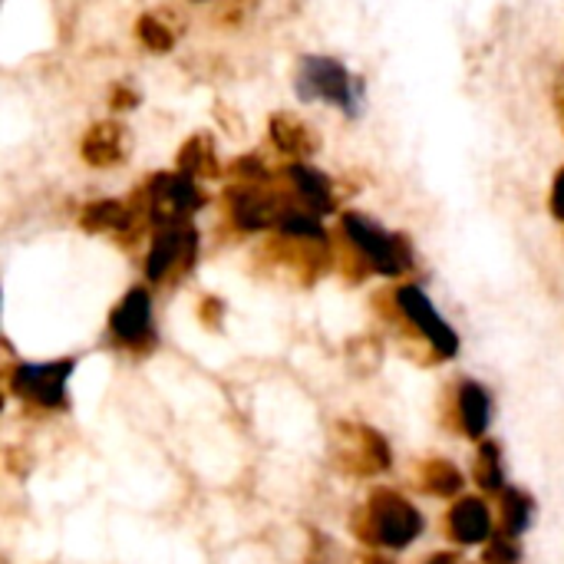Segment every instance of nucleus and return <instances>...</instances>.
Segmentation results:
<instances>
[{
  "label": "nucleus",
  "instance_id": "nucleus-21",
  "mask_svg": "<svg viewBox=\"0 0 564 564\" xmlns=\"http://www.w3.org/2000/svg\"><path fill=\"white\" fill-rule=\"evenodd\" d=\"M552 215L564 221V169L555 175V185H552Z\"/></svg>",
  "mask_w": 564,
  "mask_h": 564
},
{
  "label": "nucleus",
  "instance_id": "nucleus-6",
  "mask_svg": "<svg viewBox=\"0 0 564 564\" xmlns=\"http://www.w3.org/2000/svg\"><path fill=\"white\" fill-rule=\"evenodd\" d=\"M397 304H400V311L433 340V347L443 354V357H456V350H459V337L453 334V327L436 314V307L430 304V297L416 288V284H406V288H400L397 291Z\"/></svg>",
  "mask_w": 564,
  "mask_h": 564
},
{
  "label": "nucleus",
  "instance_id": "nucleus-3",
  "mask_svg": "<svg viewBox=\"0 0 564 564\" xmlns=\"http://www.w3.org/2000/svg\"><path fill=\"white\" fill-rule=\"evenodd\" d=\"M344 231L354 241V248L370 261V268H377L387 278H397L403 271L413 268V248L403 235L387 231L383 225H377L367 215L347 212L344 215Z\"/></svg>",
  "mask_w": 564,
  "mask_h": 564
},
{
  "label": "nucleus",
  "instance_id": "nucleus-22",
  "mask_svg": "<svg viewBox=\"0 0 564 564\" xmlns=\"http://www.w3.org/2000/svg\"><path fill=\"white\" fill-rule=\"evenodd\" d=\"M555 109H558V119H562L564 126V66L558 69V76H555Z\"/></svg>",
  "mask_w": 564,
  "mask_h": 564
},
{
  "label": "nucleus",
  "instance_id": "nucleus-7",
  "mask_svg": "<svg viewBox=\"0 0 564 564\" xmlns=\"http://www.w3.org/2000/svg\"><path fill=\"white\" fill-rule=\"evenodd\" d=\"M126 152H129V132L116 119L93 122L79 139V159L89 169H116L126 162Z\"/></svg>",
  "mask_w": 564,
  "mask_h": 564
},
{
  "label": "nucleus",
  "instance_id": "nucleus-19",
  "mask_svg": "<svg viewBox=\"0 0 564 564\" xmlns=\"http://www.w3.org/2000/svg\"><path fill=\"white\" fill-rule=\"evenodd\" d=\"M519 545L512 542V539H496L489 549H486V564H519Z\"/></svg>",
  "mask_w": 564,
  "mask_h": 564
},
{
  "label": "nucleus",
  "instance_id": "nucleus-16",
  "mask_svg": "<svg viewBox=\"0 0 564 564\" xmlns=\"http://www.w3.org/2000/svg\"><path fill=\"white\" fill-rule=\"evenodd\" d=\"M476 482L489 492L502 489V463H499V446L496 443H482L479 459H476Z\"/></svg>",
  "mask_w": 564,
  "mask_h": 564
},
{
  "label": "nucleus",
  "instance_id": "nucleus-12",
  "mask_svg": "<svg viewBox=\"0 0 564 564\" xmlns=\"http://www.w3.org/2000/svg\"><path fill=\"white\" fill-rule=\"evenodd\" d=\"M489 509L479 499H463L453 512H449V532L459 545H476L482 539H489Z\"/></svg>",
  "mask_w": 564,
  "mask_h": 564
},
{
  "label": "nucleus",
  "instance_id": "nucleus-5",
  "mask_svg": "<svg viewBox=\"0 0 564 564\" xmlns=\"http://www.w3.org/2000/svg\"><path fill=\"white\" fill-rule=\"evenodd\" d=\"M198 254V231L192 225H169L159 228L152 251L145 258L149 281H169L172 271H188Z\"/></svg>",
  "mask_w": 564,
  "mask_h": 564
},
{
  "label": "nucleus",
  "instance_id": "nucleus-1",
  "mask_svg": "<svg viewBox=\"0 0 564 564\" xmlns=\"http://www.w3.org/2000/svg\"><path fill=\"white\" fill-rule=\"evenodd\" d=\"M294 93L304 102H327L350 119L364 112V99H367L364 79L350 73V66L340 63L337 56H324V53H307L297 59Z\"/></svg>",
  "mask_w": 564,
  "mask_h": 564
},
{
  "label": "nucleus",
  "instance_id": "nucleus-14",
  "mask_svg": "<svg viewBox=\"0 0 564 564\" xmlns=\"http://www.w3.org/2000/svg\"><path fill=\"white\" fill-rule=\"evenodd\" d=\"M135 36L139 43L149 50V53H169L178 40V30L165 20V13L152 10V13H142L139 23H135Z\"/></svg>",
  "mask_w": 564,
  "mask_h": 564
},
{
  "label": "nucleus",
  "instance_id": "nucleus-17",
  "mask_svg": "<svg viewBox=\"0 0 564 564\" xmlns=\"http://www.w3.org/2000/svg\"><path fill=\"white\" fill-rule=\"evenodd\" d=\"M529 516H532V502L529 496H522L519 489H506L502 492V522L512 535H519L525 525H529Z\"/></svg>",
  "mask_w": 564,
  "mask_h": 564
},
{
  "label": "nucleus",
  "instance_id": "nucleus-24",
  "mask_svg": "<svg viewBox=\"0 0 564 564\" xmlns=\"http://www.w3.org/2000/svg\"><path fill=\"white\" fill-rule=\"evenodd\" d=\"M195 3H205V0H195Z\"/></svg>",
  "mask_w": 564,
  "mask_h": 564
},
{
  "label": "nucleus",
  "instance_id": "nucleus-9",
  "mask_svg": "<svg viewBox=\"0 0 564 564\" xmlns=\"http://www.w3.org/2000/svg\"><path fill=\"white\" fill-rule=\"evenodd\" d=\"M268 135H271L274 149H278L281 155L294 159V162H304V159H311V155L321 149V135L314 132V126H311L307 119H301L297 112H291V109L271 112V119H268Z\"/></svg>",
  "mask_w": 564,
  "mask_h": 564
},
{
  "label": "nucleus",
  "instance_id": "nucleus-18",
  "mask_svg": "<svg viewBox=\"0 0 564 564\" xmlns=\"http://www.w3.org/2000/svg\"><path fill=\"white\" fill-rule=\"evenodd\" d=\"M423 476H426V486H430L436 496H453V492L463 489V479H459V473H456L449 463H430Z\"/></svg>",
  "mask_w": 564,
  "mask_h": 564
},
{
  "label": "nucleus",
  "instance_id": "nucleus-4",
  "mask_svg": "<svg viewBox=\"0 0 564 564\" xmlns=\"http://www.w3.org/2000/svg\"><path fill=\"white\" fill-rule=\"evenodd\" d=\"M367 519H370V529L364 532L367 535L364 542H380L390 549H406L423 529L420 512L393 492H377L367 509Z\"/></svg>",
  "mask_w": 564,
  "mask_h": 564
},
{
  "label": "nucleus",
  "instance_id": "nucleus-20",
  "mask_svg": "<svg viewBox=\"0 0 564 564\" xmlns=\"http://www.w3.org/2000/svg\"><path fill=\"white\" fill-rule=\"evenodd\" d=\"M112 109H135L139 106V93L129 86H112Z\"/></svg>",
  "mask_w": 564,
  "mask_h": 564
},
{
  "label": "nucleus",
  "instance_id": "nucleus-11",
  "mask_svg": "<svg viewBox=\"0 0 564 564\" xmlns=\"http://www.w3.org/2000/svg\"><path fill=\"white\" fill-rule=\"evenodd\" d=\"M284 175H288L291 192L297 195V202H301L307 212H314L317 218L334 212V205H337V202H334V185H330V178H327L321 169L304 165V162H291Z\"/></svg>",
  "mask_w": 564,
  "mask_h": 564
},
{
  "label": "nucleus",
  "instance_id": "nucleus-13",
  "mask_svg": "<svg viewBox=\"0 0 564 564\" xmlns=\"http://www.w3.org/2000/svg\"><path fill=\"white\" fill-rule=\"evenodd\" d=\"M178 172L198 178H215L218 175V155H215V139L208 132H195L178 145Z\"/></svg>",
  "mask_w": 564,
  "mask_h": 564
},
{
  "label": "nucleus",
  "instance_id": "nucleus-8",
  "mask_svg": "<svg viewBox=\"0 0 564 564\" xmlns=\"http://www.w3.org/2000/svg\"><path fill=\"white\" fill-rule=\"evenodd\" d=\"M73 373V364L69 360H59V364H43V367H17L13 373V390L36 403V406H59L63 403V390H66V380Z\"/></svg>",
  "mask_w": 564,
  "mask_h": 564
},
{
  "label": "nucleus",
  "instance_id": "nucleus-2",
  "mask_svg": "<svg viewBox=\"0 0 564 564\" xmlns=\"http://www.w3.org/2000/svg\"><path fill=\"white\" fill-rule=\"evenodd\" d=\"M149 221L155 228H169V225H188L192 215L205 205V195L198 192V182L185 172H159L152 178H145V185L139 188Z\"/></svg>",
  "mask_w": 564,
  "mask_h": 564
},
{
  "label": "nucleus",
  "instance_id": "nucleus-23",
  "mask_svg": "<svg viewBox=\"0 0 564 564\" xmlns=\"http://www.w3.org/2000/svg\"><path fill=\"white\" fill-rule=\"evenodd\" d=\"M430 564H456V558L453 555H436Z\"/></svg>",
  "mask_w": 564,
  "mask_h": 564
},
{
  "label": "nucleus",
  "instance_id": "nucleus-10",
  "mask_svg": "<svg viewBox=\"0 0 564 564\" xmlns=\"http://www.w3.org/2000/svg\"><path fill=\"white\" fill-rule=\"evenodd\" d=\"M109 330L119 344L139 347L142 340H152V297L145 288H132L112 311Z\"/></svg>",
  "mask_w": 564,
  "mask_h": 564
},
{
  "label": "nucleus",
  "instance_id": "nucleus-15",
  "mask_svg": "<svg viewBox=\"0 0 564 564\" xmlns=\"http://www.w3.org/2000/svg\"><path fill=\"white\" fill-rule=\"evenodd\" d=\"M489 397L479 383H463L459 390V416L469 436H482L489 426Z\"/></svg>",
  "mask_w": 564,
  "mask_h": 564
}]
</instances>
